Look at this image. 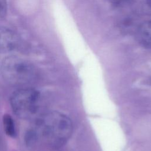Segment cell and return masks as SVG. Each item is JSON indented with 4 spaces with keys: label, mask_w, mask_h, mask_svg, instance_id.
<instances>
[{
    "label": "cell",
    "mask_w": 151,
    "mask_h": 151,
    "mask_svg": "<svg viewBox=\"0 0 151 151\" xmlns=\"http://www.w3.org/2000/svg\"><path fill=\"white\" fill-rule=\"evenodd\" d=\"M73 132L68 117L57 111H50L40 116L25 135L29 149L44 147L58 149L66 143Z\"/></svg>",
    "instance_id": "cell-1"
},
{
    "label": "cell",
    "mask_w": 151,
    "mask_h": 151,
    "mask_svg": "<svg viewBox=\"0 0 151 151\" xmlns=\"http://www.w3.org/2000/svg\"><path fill=\"white\" fill-rule=\"evenodd\" d=\"M1 73L8 83L20 87L33 83L38 76L37 68L31 62L15 55L8 56L3 60Z\"/></svg>",
    "instance_id": "cell-2"
},
{
    "label": "cell",
    "mask_w": 151,
    "mask_h": 151,
    "mask_svg": "<svg viewBox=\"0 0 151 151\" xmlns=\"http://www.w3.org/2000/svg\"><path fill=\"white\" fill-rule=\"evenodd\" d=\"M40 93L32 88L22 87L13 93L10 103L14 113L22 119L36 115L40 105Z\"/></svg>",
    "instance_id": "cell-3"
},
{
    "label": "cell",
    "mask_w": 151,
    "mask_h": 151,
    "mask_svg": "<svg viewBox=\"0 0 151 151\" xmlns=\"http://www.w3.org/2000/svg\"><path fill=\"white\" fill-rule=\"evenodd\" d=\"M19 43L17 35L12 29L0 27V53H7L15 50Z\"/></svg>",
    "instance_id": "cell-4"
},
{
    "label": "cell",
    "mask_w": 151,
    "mask_h": 151,
    "mask_svg": "<svg viewBox=\"0 0 151 151\" xmlns=\"http://www.w3.org/2000/svg\"><path fill=\"white\" fill-rule=\"evenodd\" d=\"M136 41L143 47L151 49V21L138 25L134 32Z\"/></svg>",
    "instance_id": "cell-5"
},
{
    "label": "cell",
    "mask_w": 151,
    "mask_h": 151,
    "mask_svg": "<svg viewBox=\"0 0 151 151\" xmlns=\"http://www.w3.org/2000/svg\"><path fill=\"white\" fill-rule=\"evenodd\" d=\"M127 6L136 15L151 14V0H129Z\"/></svg>",
    "instance_id": "cell-6"
},
{
    "label": "cell",
    "mask_w": 151,
    "mask_h": 151,
    "mask_svg": "<svg viewBox=\"0 0 151 151\" xmlns=\"http://www.w3.org/2000/svg\"><path fill=\"white\" fill-rule=\"evenodd\" d=\"M3 124L4 131L6 134L11 137H15L17 135V130L15 122L12 117L8 114H5L3 116Z\"/></svg>",
    "instance_id": "cell-7"
},
{
    "label": "cell",
    "mask_w": 151,
    "mask_h": 151,
    "mask_svg": "<svg viewBox=\"0 0 151 151\" xmlns=\"http://www.w3.org/2000/svg\"><path fill=\"white\" fill-rule=\"evenodd\" d=\"M7 1L6 0H0V18L5 17L7 14Z\"/></svg>",
    "instance_id": "cell-8"
},
{
    "label": "cell",
    "mask_w": 151,
    "mask_h": 151,
    "mask_svg": "<svg viewBox=\"0 0 151 151\" xmlns=\"http://www.w3.org/2000/svg\"><path fill=\"white\" fill-rule=\"evenodd\" d=\"M107 1L115 7H123L127 5L129 0H107Z\"/></svg>",
    "instance_id": "cell-9"
}]
</instances>
